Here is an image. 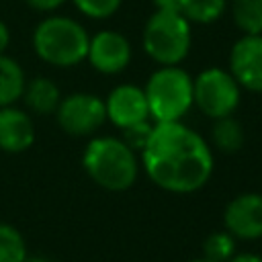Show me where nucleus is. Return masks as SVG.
Returning <instances> with one entry per match:
<instances>
[{"label":"nucleus","mask_w":262,"mask_h":262,"mask_svg":"<svg viewBox=\"0 0 262 262\" xmlns=\"http://www.w3.org/2000/svg\"><path fill=\"white\" fill-rule=\"evenodd\" d=\"M145 174L170 192H194L213 174V154L205 139L180 121L156 123L141 147Z\"/></svg>","instance_id":"nucleus-1"},{"label":"nucleus","mask_w":262,"mask_h":262,"mask_svg":"<svg viewBox=\"0 0 262 262\" xmlns=\"http://www.w3.org/2000/svg\"><path fill=\"white\" fill-rule=\"evenodd\" d=\"M86 174L102 188L121 192L137 180V158L133 147L117 137H94L82 154Z\"/></svg>","instance_id":"nucleus-2"},{"label":"nucleus","mask_w":262,"mask_h":262,"mask_svg":"<svg viewBox=\"0 0 262 262\" xmlns=\"http://www.w3.org/2000/svg\"><path fill=\"white\" fill-rule=\"evenodd\" d=\"M90 37L86 29L68 16H47L33 33L35 53L51 66L70 68L78 66L88 55Z\"/></svg>","instance_id":"nucleus-3"},{"label":"nucleus","mask_w":262,"mask_h":262,"mask_svg":"<svg viewBox=\"0 0 262 262\" xmlns=\"http://www.w3.org/2000/svg\"><path fill=\"white\" fill-rule=\"evenodd\" d=\"M149 117L158 123L180 121L192 106V78L178 66H162L156 70L145 88Z\"/></svg>","instance_id":"nucleus-4"},{"label":"nucleus","mask_w":262,"mask_h":262,"mask_svg":"<svg viewBox=\"0 0 262 262\" xmlns=\"http://www.w3.org/2000/svg\"><path fill=\"white\" fill-rule=\"evenodd\" d=\"M143 49L160 66H178L190 51V23L176 10H156L143 27Z\"/></svg>","instance_id":"nucleus-5"},{"label":"nucleus","mask_w":262,"mask_h":262,"mask_svg":"<svg viewBox=\"0 0 262 262\" xmlns=\"http://www.w3.org/2000/svg\"><path fill=\"white\" fill-rule=\"evenodd\" d=\"M192 98L211 119L231 117L239 104V84L221 68H207L192 80Z\"/></svg>","instance_id":"nucleus-6"},{"label":"nucleus","mask_w":262,"mask_h":262,"mask_svg":"<svg viewBox=\"0 0 262 262\" xmlns=\"http://www.w3.org/2000/svg\"><path fill=\"white\" fill-rule=\"evenodd\" d=\"M55 113H57L59 127L68 135H76V137L94 133L106 121L104 100L88 92H74L61 98Z\"/></svg>","instance_id":"nucleus-7"},{"label":"nucleus","mask_w":262,"mask_h":262,"mask_svg":"<svg viewBox=\"0 0 262 262\" xmlns=\"http://www.w3.org/2000/svg\"><path fill=\"white\" fill-rule=\"evenodd\" d=\"M229 74L252 92H262V35H244L229 53Z\"/></svg>","instance_id":"nucleus-8"},{"label":"nucleus","mask_w":262,"mask_h":262,"mask_svg":"<svg viewBox=\"0 0 262 262\" xmlns=\"http://www.w3.org/2000/svg\"><path fill=\"white\" fill-rule=\"evenodd\" d=\"M86 59L100 74H119L131 61V45L117 31H100L90 39Z\"/></svg>","instance_id":"nucleus-9"},{"label":"nucleus","mask_w":262,"mask_h":262,"mask_svg":"<svg viewBox=\"0 0 262 262\" xmlns=\"http://www.w3.org/2000/svg\"><path fill=\"white\" fill-rule=\"evenodd\" d=\"M225 229L239 239L262 237V194L246 192L227 203L223 213Z\"/></svg>","instance_id":"nucleus-10"},{"label":"nucleus","mask_w":262,"mask_h":262,"mask_svg":"<svg viewBox=\"0 0 262 262\" xmlns=\"http://www.w3.org/2000/svg\"><path fill=\"white\" fill-rule=\"evenodd\" d=\"M106 119H111L117 127L129 129L137 123L147 121L149 106L143 88L133 84H121L111 90L106 102Z\"/></svg>","instance_id":"nucleus-11"},{"label":"nucleus","mask_w":262,"mask_h":262,"mask_svg":"<svg viewBox=\"0 0 262 262\" xmlns=\"http://www.w3.org/2000/svg\"><path fill=\"white\" fill-rule=\"evenodd\" d=\"M35 141V127L31 117L14 106H0V149L20 154Z\"/></svg>","instance_id":"nucleus-12"},{"label":"nucleus","mask_w":262,"mask_h":262,"mask_svg":"<svg viewBox=\"0 0 262 262\" xmlns=\"http://www.w3.org/2000/svg\"><path fill=\"white\" fill-rule=\"evenodd\" d=\"M23 98L27 106L37 115H51L61 102V92L49 78H35L25 86Z\"/></svg>","instance_id":"nucleus-13"},{"label":"nucleus","mask_w":262,"mask_h":262,"mask_svg":"<svg viewBox=\"0 0 262 262\" xmlns=\"http://www.w3.org/2000/svg\"><path fill=\"white\" fill-rule=\"evenodd\" d=\"M25 72L16 59L0 55V106H12L25 92Z\"/></svg>","instance_id":"nucleus-14"},{"label":"nucleus","mask_w":262,"mask_h":262,"mask_svg":"<svg viewBox=\"0 0 262 262\" xmlns=\"http://www.w3.org/2000/svg\"><path fill=\"white\" fill-rule=\"evenodd\" d=\"M231 12L244 35H262V0H233Z\"/></svg>","instance_id":"nucleus-15"},{"label":"nucleus","mask_w":262,"mask_h":262,"mask_svg":"<svg viewBox=\"0 0 262 262\" xmlns=\"http://www.w3.org/2000/svg\"><path fill=\"white\" fill-rule=\"evenodd\" d=\"M227 6V0H184L180 6V14L188 23L211 25L215 23Z\"/></svg>","instance_id":"nucleus-16"},{"label":"nucleus","mask_w":262,"mask_h":262,"mask_svg":"<svg viewBox=\"0 0 262 262\" xmlns=\"http://www.w3.org/2000/svg\"><path fill=\"white\" fill-rule=\"evenodd\" d=\"M213 141H215V145L221 151L233 154V151H237L244 145V129H242V125L233 117L215 119Z\"/></svg>","instance_id":"nucleus-17"},{"label":"nucleus","mask_w":262,"mask_h":262,"mask_svg":"<svg viewBox=\"0 0 262 262\" xmlns=\"http://www.w3.org/2000/svg\"><path fill=\"white\" fill-rule=\"evenodd\" d=\"M27 246L20 231L8 223H0V262H25Z\"/></svg>","instance_id":"nucleus-18"},{"label":"nucleus","mask_w":262,"mask_h":262,"mask_svg":"<svg viewBox=\"0 0 262 262\" xmlns=\"http://www.w3.org/2000/svg\"><path fill=\"white\" fill-rule=\"evenodd\" d=\"M203 252L211 262H229L235 256V237L229 231H215L203 242Z\"/></svg>","instance_id":"nucleus-19"},{"label":"nucleus","mask_w":262,"mask_h":262,"mask_svg":"<svg viewBox=\"0 0 262 262\" xmlns=\"http://www.w3.org/2000/svg\"><path fill=\"white\" fill-rule=\"evenodd\" d=\"M78 10L90 18H108L121 6V0H74Z\"/></svg>","instance_id":"nucleus-20"},{"label":"nucleus","mask_w":262,"mask_h":262,"mask_svg":"<svg viewBox=\"0 0 262 262\" xmlns=\"http://www.w3.org/2000/svg\"><path fill=\"white\" fill-rule=\"evenodd\" d=\"M125 131V143L129 145V147H143L145 145V141H147V137H149V133H151V125L147 123V121H143V123H137V125H133V127H129V129H123Z\"/></svg>","instance_id":"nucleus-21"},{"label":"nucleus","mask_w":262,"mask_h":262,"mask_svg":"<svg viewBox=\"0 0 262 262\" xmlns=\"http://www.w3.org/2000/svg\"><path fill=\"white\" fill-rule=\"evenodd\" d=\"M66 0H27V4L35 10H41V12H49V10H55L57 6H61Z\"/></svg>","instance_id":"nucleus-22"},{"label":"nucleus","mask_w":262,"mask_h":262,"mask_svg":"<svg viewBox=\"0 0 262 262\" xmlns=\"http://www.w3.org/2000/svg\"><path fill=\"white\" fill-rule=\"evenodd\" d=\"M182 2L184 0H154V4L158 6V10H176V12H180Z\"/></svg>","instance_id":"nucleus-23"},{"label":"nucleus","mask_w":262,"mask_h":262,"mask_svg":"<svg viewBox=\"0 0 262 262\" xmlns=\"http://www.w3.org/2000/svg\"><path fill=\"white\" fill-rule=\"evenodd\" d=\"M8 43H10V31H8L6 23L0 18V55L4 53V49L8 47Z\"/></svg>","instance_id":"nucleus-24"},{"label":"nucleus","mask_w":262,"mask_h":262,"mask_svg":"<svg viewBox=\"0 0 262 262\" xmlns=\"http://www.w3.org/2000/svg\"><path fill=\"white\" fill-rule=\"evenodd\" d=\"M229 262H262V256H256V254H235Z\"/></svg>","instance_id":"nucleus-25"},{"label":"nucleus","mask_w":262,"mask_h":262,"mask_svg":"<svg viewBox=\"0 0 262 262\" xmlns=\"http://www.w3.org/2000/svg\"><path fill=\"white\" fill-rule=\"evenodd\" d=\"M25 262H49L45 258H25Z\"/></svg>","instance_id":"nucleus-26"},{"label":"nucleus","mask_w":262,"mask_h":262,"mask_svg":"<svg viewBox=\"0 0 262 262\" xmlns=\"http://www.w3.org/2000/svg\"><path fill=\"white\" fill-rule=\"evenodd\" d=\"M188 262H211V260H207V258H196V260H188Z\"/></svg>","instance_id":"nucleus-27"}]
</instances>
